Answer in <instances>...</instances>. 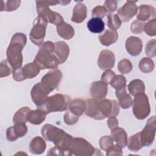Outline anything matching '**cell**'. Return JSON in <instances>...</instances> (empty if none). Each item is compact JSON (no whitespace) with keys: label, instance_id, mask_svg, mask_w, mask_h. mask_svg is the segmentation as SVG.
<instances>
[{"label":"cell","instance_id":"1","mask_svg":"<svg viewBox=\"0 0 156 156\" xmlns=\"http://www.w3.org/2000/svg\"><path fill=\"white\" fill-rule=\"evenodd\" d=\"M41 133L45 140L52 142L55 146L72 155L69 147L73 137L71 135L51 124H44L41 128Z\"/></svg>","mask_w":156,"mask_h":156},{"label":"cell","instance_id":"2","mask_svg":"<svg viewBox=\"0 0 156 156\" xmlns=\"http://www.w3.org/2000/svg\"><path fill=\"white\" fill-rule=\"evenodd\" d=\"M27 43L26 35L23 33L15 34L6 51L7 60L13 70L21 68L23 57L22 51Z\"/></svg>","mask_w":156,"mask_h":156},{"label":"cell","instance_id":"3","mask_svg":"<svg viewBox=\"0 0 156 156\" xmlns=\"http://www.w3.org/2000/svg\"><path fill=\"white\" fill-rule=\"evenodd\" d=\"M55 44L51 41L43 43L34 60L41 69H55L59 63L57 57L54 54Z\"/></svg>","mask_w":156,"mask_h":156},{"label":"cell","instance_id":"4","mask_svg":"<svg viewBox=\"0 0 156 156\" xmlns=\"http://www.w3.org/2000/svg\"><path fill=\"white\" fill-rule=\"evenodd\" d=\"M71 101L69 96L63 94H55L48 97L44 103L37 108L44 111L47 114L51 112H63L66 110Z\"/></svg>","mask_w":156,"mask_h":156},{"label":"cell","instance_id":"5","mask_svg":"<svg viewBox=\"0 0 156 156\" xmlns=\"http://www.w3.org/2000/svg\"><path fill=\"white\" fill-rule=\"evenodd\" d=\"M59 1H36V8L38 16L42 17L48 23L55 24L56 26L64 22L62 15L52 11L49 6L59 4Z\"/></svg>","mask_w":156,"mask_h":156},{"label":"cell","instance_id":"6","mask_svg":"<svg viewBox=\"0 0 156 156\" xmlns=\"http://www.w3.org/2000/svg\"><path fill=\"white\" fill-rule=\"evenodd\" d=\"M69 150L76 156L103 155L99 149L95 148L87 140L80 137H73Z\"/></svg>","mask_w":156,"mask_h":156},{"label":"cell","instance_id":"7","mask_svg":"<svg viewBox=\"0 0 156 156\" xmlns=\"http://www.w3.org/2000/svg\"><path fill=\"white\" fill-rule=\"evenodd\" d=\"M132 105L133 113L138 119L143 120L150 114L151 107L148 97L144 93L135 96Z\"/></svg>","mask_w":156,"mask_h":156},{"label":"cell","instance_id":"8","mask_svg":"<svg viewBox=\"0 0 156 156\" xmlns=\"http://www.w3.org/2000/svg\"><path fill=\"white\" fill-rule=\"evenodd\" d=\"M48 23L44 19L40 16L34 20L29 37L30 41L35 45L41 46L43 43Z\"/></svg>","mask_w":156,"mask_h":156},{"label":"cell","instance_id":"9","mask_svg":"<svg viewBox=\"0 0 156 156\" xmlns=\"http://www.w3.org/2000/svg\"><path fill=\"white\" fill-rule=\"evenodd\" d=\"M155 116H153L149 118L145 127L140 132L141 143L143 146H151L155 139Z\"/></svg>","mask_w":156,"mask_h":156},{"label":"cell","instance_id":"10","mask_svg":"<svg viewBox=\"0 0 156 156\" xmlns=\"http://www.w3.org/2000/svg\"><path fill=\"white\" fill-rule=\"evenodd\" d=\"M62 78V73L61 71L55 68L49 71L44 75L41 78V82L51 93L58 87Z\"/></svg>","mask_w":156,"mask_h":156},{"label":"cell","instance_id":"11","mask_svg":"<svg viewBox=\"0 0 156 156\" xmlns=\"http://www.w3.org/2000/svg\"><path fill=\"white\" fill-rule=\"evenodd\" d=\"M99 108L104 118L116 117L119 112V105L116 100L102 99L98 100Z\"/></svg>","mask_w":156,"mask_h":156},{"label":"cell","instance_id":"12","mask_svg":"<svg viewBox=\"0 0 156 156\" xmlns=\"http://www.w3.org/2000/svg\"><path fill=\"white\" fill-rule=\"evenodd\" d=\"M135 1H127L121 7L117 12V15L121 22L130 21L138 12V7Z\"/></svg>","mask_w":156,"mask_h":156},{"label":"cell","instance_id":"13","mask_svg":"<svg viewBox=\"0 0 156 156\" xmlns=\"http://www.w3.org/2000/svg\"><path fill=\"white\" fill-rule=\"evenodd\" d=\"M49 93L50 92L44 87L41 82L35 84L30 91L32 100L37 107L41 106L44 103Z\"/></svg>","mask_w":156,"mask_h":156},{"label":"cell","instance_id":"14","mask_svg":"<svg viewBox=\"0 0 156 156\" xmlns=\"http://www.w3.org/2000/svg\"><path fill=\"white\" fill-rule=\"evenodd\" d=\"M115 56L114 53L108 49L102 51L98 59V65L102 70H108L115 65Z\"/></svg>","mask_w":156,"mask_h":156},{"label":"cell","instance_id":"15","mask_svg":"<svg viewBox=\"0 0 156 156\" xmlns=\"http://www.w3.org/2000/svg\"><path fill=\"white\" fill-rule=\"evenodd\" d=\"M27 132V127L26 124H14L7 129L6 138L9 141H16L18 138L24 136Z\"/></svg>","mask_w":156,"mask_h":156},{"label":"cell","instance_id":"16","mask_svg":"<svg viewBox=\"0 0 156 156\" xmlns=\"http://www.w3.org/2000/svg\"><path fill=\"white\" fill-rule=\"evenodd\" d=\"M90 93L92 98L94 99H104L108 93V85L101 80L93 82L90 86Z\"/></svg>","mask_w":156,"mask_h":156},{"label":"cell","instance_id":"17","mask_svg":"<svg viewBox=\"0 0 156 156\" xmlns=\"http://www.w3.org/2000/svg\"><path fill=\"white\" fill-rule=\"evenodd\" d=\"M125 48L127 52L132 56L138 55L143 49L141 40L135 36L129 37L125 41Z\"/></svg>","mask_w":156,"mask_h":156},{"label":"cell","instance_id":"18","mask_svg":"<svg viewBox=\"0 0 156 156\" xmlns=\"http://www.w3.org/2000/svg\"><path fill=\"white\" fill-rule=\"evenodd\" d=\"M87 107L85 113L87 116L93 118L95 120H102L105 119L103 115L99 110L98 105V100L88 99L86 101Z\"/></svg>","mask_w":156,"mask_h":156},{"label":"cell","instance_id":"19","mask_svg":"<svg viewBox=\"0 0 156 156\" xmlns=\"http://www.w3.org/2000/svg\"><path fill=\"white\" fill-rule=\"evenodd\" d=\"M55 48L54 54L57 57L59 64L63 63L68 58L69 54V46L63 41H57L54 43Z\"/></svg>","mask_w":156,"mask_h":156},{"label":"cell","instance_id":"20","mask_svg":"<svg viewBox=\"0 0 156 156\" xmlns=\"http://www.w3.org/2000/svg\"><path fill=\"white\" fill-rule=\"evenodd\" d=\"M139 12L137 15V20L145 21L155 18V9L151 5L143 4L138 7Z\"/></svg>","mask_w":156,"mask_h":156},{"label":"cell","instance_id":"21","mask_svg":"<svg viewBox=\"0 0 156 156\" xmlns=\"http://www.w3.org/2000/svg\"><path fill=\"white\" fill-rule=\"evenodd\" d=\"M87 14V8L86 5L82 2H78L73 8L71 20L76 23H81L85 20Z\"/></svg>","mask_w":156,"mask_h":156},{"label":"cell","instance_id":"22","mask_svg":"<svg viewBox=\"0 0 156 156\" xmlns=\"http://www.w3.org/2000/svg\"><path fill=\"white\" fill-rule=\"evenodd\" d=\"M110 136L116 144L123 148L127 144V134L126 130L121 127H116L111 130Z\"/></svg>","mask_w":156,"mask_h":156},{"label":"cell","instance_id":"23","mask_svg":"<svg viewBox=\"0 0 156 156\" xmlns=\"http://www.w3.org/2000/svg\"><path fill=\"white\" fill-rule=\"evenodd\" d=\"M118 39V34L116 30L106 29L102 34L99 35L100 43L105 46H108L114 44Z\"/></svg>","mask_w":156,"mask_h":156},{"label":"cell","instance_id":"24","mask_svg":"<svg viewBox=\"0 0 156 156\" xmlns=\"http://www.w3.org/2000/svg\"><path fill=\"white\" fill-rule=\"evenodd\" d=\"M29 147L32 154H41L46 150V143L42 137L37 136L31 140Z\"/></svg>","mask_w":156,"mask_h":156},{"label":"cell","instance_id":"25","mask_svg":"<svg viewBox=\"0 0 156 156\" xmlns=\"http://www.w3.org/2000/svg\"><path fill=\"white\" fill-rule=\"evenodd\" d=\"M115 94L121 107L124 109H127L132 106L133 100L130 94L127 93L126 88L116 90Z\"/></svg>","mask_w":156,"mask_h":156},{"label":"cell","instance_id":"26","mask_svg":"<svg viewBox=\"0 0 156 156\" xmlns=\"http://www.w3.org/2000/svg\"><path fill=\"white\" fill-rule=\"evenodd\" d=\"M47 113L39 108L32 110H30L27 114V121L34 125L41 124L46 119Z\"/></svg>","mask_w":156,"mask_h":156},{"label":"cell","instance_id":"27","mask_svg":"<svg viewBox=\"0 0 156 156\" xmlns=\"http://www.w3.org/2000/svg\"><path fill=\"white\" fill-rule=\"evenodd\" d=\"M86 102L80 99H76L70 101L68 108L69 110L77 116H81L86 110Z\"/></svg>","mask_w":156,"mask_h":156},{"label":"cell","instance_id":"28","mask_svg":"<svg viewBox=\"0 0 156 156\" xmlns=\"http://www.w3.org/2000/svg\"><path fill=\"white\" fill-rule=\"evenodd\" d=\"M57 32L58 35L65 40H70L74 35V28L66 22H63L57 26Z\"/></svg>","mask_w":156,"mask_h":156},{"label":"cell","instance_id":"29","mask_svg":"<svg viewBox=\"0 0 156 156\" xmlns=\"http://www.w3.org/2000/svg\"><path fill=\"white\" fill-rule=\"evenodd\" d=\"M127 88L130 94L133 96L143 94L145 91V85L144 82L138 79L130 81Z\"/></svg>","mask_w":156,"mask_h":156},{"label":"cell","instance_id":"30","mask_svg":"<svg viewBox=\"0 0 156 156\" xmlns=\"http://www.w3.org/2000/svg\"><path fill=\"white\" fill-rule=\"evenodd\" d=\"M87 27L91 32L99 34L104 31L105 23L101 18H91L87 22Z\"/></svg>","mask_w":156,"mask_h":156},{"label":"cell","instance_id":"31","mask_svg":"<svg viewBox=\"0 0 156 156\" xmlns=\"http://www.w3.org/2000/svg\"><path fill=\"white\" fill-rule=\"evenodd\" d=\"M41 69L34 62L26 64L23 68L22 71L25 79H32L36 77L40 73Z\"/></svg>","mask_w":156,"mask_h":156},{"label":"cell","instance_id":"32","mask_svg":"<svg viewBox=\"0 0 156 156\" xmlns=\"http://www.w3.org/2000/svg\"><path fill=\"white\" fill-rule=\"evenodd\" d=\"M127 147L132 152H138L143 146L141 143L140 132L130 136L127 139Z\"/></svg>","mask_w":156,"mask_h":156},{"label":"cell","instance_id":"33","mask_svg":"<svg viewBox=\"0 0 156 156\" xmlns=\"http://www.w3.org/2000/svg\"><path fill=\"white\" fill-rule=\"evenodd\" d=\"M30 109L27 107H23L16 111L13 117V124H26L27 121V116Z\"/></svg>","mask_w":156,"mask_h":156},{"label":"cell","instance_id":"34","mask_svg":"<svg viewBox=\"0 0 156 156\" xmlns=\"http://www.w3.org/2000/svg\"><path fill=\"white\" fill-rule=\"evenodd\" d=\"M155 67L154 61L149 57H143L139 62L138 68L143 73H151Z\"/></svg>","mask_w":156,"mask_h":156},{"label":"cell","instance_id":"35","mask_svg":"<svg viewBox=\"0 0 156 156\" xmlns=\"http://www.w3.org/2000/svg\"><path fill=\"white\" fill-rule=\"evenodd\" d=\"M107 26L108 28H110V29L116 30L120 27L121 25V21L116 14L108 13L107 15Z\"/></svg>","mask_w":156,"mask_h":156},{"label":"cell","instance_id":"36","mask_svg":"<svg viewBox=\"0 0 156 156\" xmlns=\"http://www.w3.org/2000/svg\"><path fill=\"white\" fill-rule=\"evenodd\" d=\"M21 1H2L1 5V11L12 12L16 10L20 6Z\"/></svg>","mask_w":156,"mask_h":156},{"label":"cell","instance_id":"37","mask_svg":"<svg viewBox=\"0 0 156 156\" xmlns=\"http://www.w3.org/2000/svg\"><path fill=\"white\" fill-rule=\"evenodd\" d=\"M111 87L116 90L126 87V79L122 74L116 75L110 83Z\"/></svg>","mask_w":156,"mask_h":156},{"label":"cell","instance_id":"38","mask_svg":"<svg viewBox=\"0 0 156 156\" xmlns=\"http://www.w3.org/2000/svg\"><path fill=\"white\" fill-rule=\"evenodd\" d=\"M132 64L131 62L127 59L123 58L121 60L118 64V69L122 74H126L129 73L132 70Z\"/></svg>","mask_w":156,"mask_h":156},{"label":"cell","instance_id":"39","mask_svg":"<svg viewBox=\"0 0 156 156\" xmlns=\"http://www.w3.org/2000/svg\"><path fill=\"white\" fill-rule=\"evenodd\" d=\"M155 24H156V20L152 19L148 21L144 25L143 30L145 33L151 37L155 36Z\"/></svg>","mask_w":156,"mask_h":156},{"label":"cell","instance_id":"40","mask_svg":"<svg viewBox=\"0 0 156 156\" xmlns=\"http://www.w3.org/2000/svg\"><path fill=\"white\" fill-rule=\"evenodd\" d=\"M145 53L149 57H154L156 55V40H149L145 46Z\"/></svg>","mask_w":156,"mask_h":156},{"label":"cell","instance_id":"41","mask_svg":"<svg viewBox=\"0 0 156 156\" xmlns=\"http://www.w3.org/2000/svg\"><path fill=\"white\" fill-rule=\"evenodd\" d=\"M113 140L111 136L105 135L102 136L99 141L100 148L104 151H106L113 144Z\"/></svg>","mask_w":156,"mask_h":156},{"label":"cell","instance_id":"42","mask_svg":"<svg viewBox=\"0 0 156 156\" xmlns=\"http://www.w3.org/2000/svg\"><path fill=\"white\" fill-rule=\"evenodd\" d=\"M7 60H4L1 62L0 63V77H7L10 75L13 71L12 68L9 66Z\"/></svg>","mask_w":156,"mask_h":156},{"label":"cell","instance_id":"43","mask_svg":"<svg viewBox=\"0 0 156 156\" xmlns=\"http://www.w3.org/2000/svg\"><path fill=\"white\" fill-rule=\"evenodd\" d=\"M79 116L74 115L69 110H68L63 116V119L65 124L68 125L75 124L79 120Z\"/></svg>","mask_w":156,"mask_h":156},{"label":"cell","instance_id":"44","mask_svg":"<svg viewBox=\"0 0 156 156\" xmlns=\"http://www.w3.org/2000/svg\"><path fill=\"white\" fill-rule=\"evenodd\" d=\"M107 14V12L105 7L102 5H98L95 7L91 11L92 18H103Z\"/></svg>","mask_w":156,"mask_h":156},{"label":"cell","instance_id":"45","mask_svg":"<svg viewBox=\"0 0 156 156\" xmlns=\"http://www.w3.org/2000/svg\"><path fill=\"white\" fill-rule=\"evenodd\" d=\"M144 23L139 20H134L130 26V31L135 34H141L143 31Z\"/></svg>","mask_w":156,"mask_h":156},{"label":"cell","instance_id":"46","mask_svg":"<svg viewBox=\"0 0 156 156\" xmlns=\"http://www.w3.org/2000/svg\"><path fill=\"white\" fill-rule=\"evenodd\" d=\"M122 147H121L118 144H113L112 145L107 151L106 155L108 156L111 155H122Z\"/></svg>","mask_w":156,"mask_h":156},{"label":"cell","instance_id":"47","mask_svg":"<svg viewBox=\"0 0 156 156\" xmlns=\"http://www.w3.org/2000/svg\"><path fill=\"white\" fill-rule=\"evenodd\" d=\"M104 7L107 12L112 13L117 9L118 2L115 0H107L104 2Z\"/></svg>","mask_w":156,"mask_h":156},{"label":"cell","instance_id":"48","mask_svg":"<svg viewBox=\"0 0 156 156\" xmlns=\"http://www.w3.org/2000/svg\"><path fill=\"white\" fill-rule=\"evenodd\" d=\"M115 76L116 74L113 71H112L110 69H108V70H105V71L102 74L101 79L102 82L108 85V84H110V82L115 77Z\"/></svg>","mask_w":156,"mask_h":156},{"label":"cell","instance_id":"49","mask_svg":"<svg viewBox=\"0 0 156 156\" xmlns=\"http://www.w3.org/2000/svg\"><path fill=\"white\" fill-rule=\"evenodd\" d=\"M13 79L15 81L17 82H21L24 80L26 79L23 75V71H22V68H20L16 69L13 70Z\"/></svg>","mask_w":156,"mask_h":156},{"label":"cell","instance_id":"50","mask_svg":"<svg viewBox=\"0 0 156 156\" xmlns=\"http://www.w3.org/2000/svg\"><path fill=\"white\" fill-rule=\"evenodd\" d=\"M48 155H68V153L57 146L52 147L47 154Z\"/></svg>","mask_w":156,"mask_h":156},{"label":"cell","instance_id":"51","mask_svg":"<svg viewBox=\"0 0 156 156\" xmlns=\"http://www.w3.org/2000/svg\"><path fill=\"white\" fill-rule=\"evenodd\" d=\"M107 126L110 130H113L118 127V120L116 117L108 118L107 120Z\"/></svg>","mask_w":156,"mask_h":156}]
</instances>
